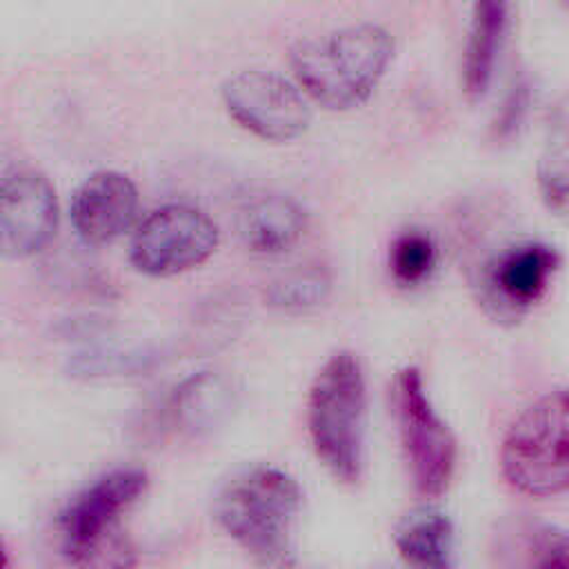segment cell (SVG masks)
<instances>
[{
    "mask_svg": "<svg viewBox=\"0 0 569 569\" xmlns=\"http://www.w3.org/2000/svg\"><path fill=\"white\" fill-rule=\"evenodd\" d=\"M393 58L391 33L373 22L342 27L298 42L291 69L305 96L329 111L365 104Z\"/></svg>",
    "mask_w": 569,
    "mask_h": 569,
    "instance_id": "cell-1",
    "label": "cell"
},
{
    "mask_svg": "<svg viewBox=\"0 0 569 569\" xmlns=\"http://www.w3.org/2000/svg\"><path fill=\"white\" fill-rule=\"evenodd\" d=\"M300 507L298 482L278 467L258 465L224 482L216 498V518L253 560L287 565Z\"/></svg>",
    "mask_w": 569,
    "mask_h": 569,
    "instance_id": "cell-2",
    "label": "cell"
},
{
    "mask_svg": "<svg viewBox=\"0 0 569 569\" xmlns=\"http://www.w3.org/2000/svg\"><path fill=\"white\" fill-rule=\"evenodd\" d=\"M307 425L320 462L338 480L358 482L365 458L367 387L353 353H333L316 373L309 389Z\"/></svg>",
    "mask_w": 569,
    "mask_h": 569,
    "instance_id": "cell-3",
    "label": "cell"
},
{
    "mask_svg": "<svg viewBox=\"0 0 569 569\" xmlns=\"http://www.w3.org/2000/svg\"><path fill=\"white\" fill-rule=\"evenodd\" d=\"M569 402L553 389L529 405L509 427L500 465L507 482L536 498L558 496L569 482Z\"/></svg>",
    "mask_w": 569,
    "mask_h": 569,
    "instance_id": "cell-4",
    "label": "cell"
},
{
    "mask_svg": "<svg viewBox=\"0 0 569 569\" xmlns=\"http://www.w3.org/2000/svg\"><path fill=\"white\" fill-rule=\"evenodd\" d=\"M393 405L402 453L418 493L440 496L456 469V438L447 422L433 411L420 371L405 367L393 380Z\"/></svg>",
    "mask_w": 569,
    "mask_h": 569,
    "instance_id": "cell-5",
    "label": "cell"
},
{
    "mask_svg": "<svg viewBox=\"0 0 569 569\" xmlns=\"http://www.w3.org/2000/svg\"><path fill=\"white\" fill-rule=\"evenodd\" d=\"M229 118L267 142H291L311 124V109L298 84L267 69H244L222 84Z\"/></svg>",
    "mask_w": 569,
    "mask_h": 569,
    "instance_id": "cell-6",
    "label": "cell"
},
{
    "mask_svg": "<svg viewBox=\"0 0 569 569\" xmlns=\"http://www.w3.org/2000/svg\"><path fill=\"white\" fill-rule=\"evenodd\" d=\"M218 247L213 220L189 204L151 211L131 238L133 267L153 278H169L202 264Z\"/></svg>",
    "mask_w": 569,
    "mask_h": 569,
    "instance_id": "cell-7",
    "label": "cell"
},
{
    "mask_svg": "<svg viewBox=\"0 0 569 569\" xmlns=\"http://www.w3.org/2000/svg\"><path fill=\"white\" fill-rule=\"evenodd\" d=\"M144 489L147 473L127 467L100 476L76 493L58 516L62 553L71 562H89Z\"/></svg>",
    "mask_w": 569,
    "mask_h": 569,
    "instance_id": "cell-8",
    "label": "cell"
},
{
    "mask_svg": "<svg viewBox=\"0 0 569 569\" xmlns=\"http://www.w3.org/2000/svg\"><path fill=\"white\" fill-rule=\"evenodd\" d=\"M58 227L51 182L36 171L0 178V258H29L44 249Z\"/></svg>",
    "mask_w": 569,
    "mask_h": 569,
    "instance_id": "cell-9",
    "label": "cell"
},
{
    "mask_svg": "<svg viewBox=\"0 0 569 569\" xmlns=\"http://www.w3.org/2000/svg\"><path fill=\"white\" fill-rule=\"evenodd\" d=\"M138 204V189L129 176L96 171L71 198V224L84 244L102 247L131 229Z\"/></svg>",
    "mask_w": 569,
    "mask_h": 569,
    "instance_id": "cell-10",
    "label": "cell"
},
{
    "mask_svg": "<svg viewBox=\"0 0 569 569\" xmlns=\"http://www.w3.org/2000/svg\"><path fill=\"white\" fill-rule=\"evenodd\" d=\"M556 267V251L542 242L511 247L487 269V298L500 313H522L542 298Z\"/></svg>",
    "mask_w": 569,
    "mask_h": 569,
    "instance_id": "cell-11",
    "label": "cell"
},
{
    "mask_svg": "<svg viewBox=\"0 0 569 569\" xmlns=\"http://www.w3.org/2000/svg\"><path fill=\"white\" fill-rule=\"evenodd\" d=\"M307 224L302 207L280 193L258 196L247 202L238 218L244 247L258 256H278L291 249Z\"/></svg>",
    "mask_w": 569,
    "mask_h": 569,
    "instance_id": "cell-12",
    "label": "cell"
},
{
    "mask_svg": "<svg viewBox=\"0 0 569 569\" xmlns=\"http://www.w3.org/2000/svg\"><path fill=\"white\" fill-rule=\"evenodd\" d=\"M507 0H473L465 49V91L471 100L487 93L507 33Z\"/></svg>",
    "mask_w": 569,
    "mask_h": 569,
    "instance_id": "cell-13",
    "label": "cell"
},
{
    "mask_svg": "<svg viewBox=\"0 0 569 569\" xmlns=\"http://www.w3.org/2000/svg\"><path fill=\"white\" fill-rule=\"evenodd\" d=\"M393 542L402 560L422 569L453 565V522L438 507L422 505L402 516Z\"/></svg>",
    "mask_w": 569,
    "mask_h": 569,
    "instance_id": "cell-14",
    "label": "cell"
},
{
    "mask_svg": "<svg viewBox=\"0 0 569 569\" xmlns=\"http://www.w3.org/2000/svg\"><path fill=\"white\" fill-rule=\"evenodd\" d=\"M493 556L505 567H565L567 536L545 522L511 518L493 533Z\"/></svg>",
    "mask_w": 569,
    "mask_h": 569,
    "instance_id": "cell-15",
    "label": "cell"
},
{
    "mask_svg": "<svg viewBox=\"0 0 569 569\" xmlns=\"http://www.w3.org/2000/svg\"><path fill=\"white\" fill-rule=\"evenodd\" d=\"M231 387L211 371L191 376L176 389L173 416L182 429L202 431L213 427L231 409Z\"/></svg>",
    "mask_w": 569,
    "mask_h": 569,
    "instance_id": "cell-16",
    "label": "cell"
},
{
    "mask_svg": "<svg viewBox=\"0 0 569 569\" xmlns=\"http://www.w3.org/2000/svg\"><path fill=\"white\" fill-rule=\"evenodd\" d=\"M331 293V276L320 264H300L280 273L267 287L271 307L284 313H307L318 309Z\"/></svg>",
    "mask_w": 569,
    "mask_h": 569,
    "instance_id": "cell-17",
    "label": "cell"
},
{
    "mask_svg": "<svg viewBox=\"0 0 569 569\" xmlns=\"http://www.w3.org/2000/svg\"><path fill=\"white\" fill-rule=\"evenodd\" d=\"M438 253L431 236L422 231H405L391 247L389 253V267L393 273V280L402 287H416L425 282L433 267H436Z\"/></svg>",
    "mask_w": 569,
    "mask_h": 569,
    "instance_id": "cell-18",
    "label": "cell"
},
{
    "mask_svg": "<svg viewBox=\"0 0 569 569\" xmlns=\"http://www.w3.org/2000/svg\"><path fill=\"white\" fill-rule=\"evenodd\" d=\"M540 191L551 209L565 213L567 209V147L565 133L560 131L558 140L549 142L540 164H538Z\"/></svg>",
    "mask_w": 569,
    "mask_h": 569,
    "instance_id": "cell-19",
    "label": "cell"
},
{
    "mask_svg": "<svg viewBox=\"0 0 569 569\" xmlns=\"http://www.w3.org/2000/svg\"><path fill=\"white\" fill-rule=\"evenodd\" d=\"M525 109H527V87L520 84L518 89L511 91L509 100L505 102V109H502V113H500V122L496 124V127H498V133H500V136L511 133V131L518 127V122H520Z\"/></svg>",
    "mask_w": 569,
    "mask_h": 569,
    "instance_id": "cell-20",
    "label": "cell"
},
{
    "mask_svg": "<svg viewBox=\"0 0 569 569\" xmlns=\"http://www.w3.org/2000/svg\"><path fill=\"white\" fill-rule=\"evenodd\" d=\"M4 565V553H2V545H0V567Z\"/></svg>",
    "mask_w": 569,
    "mask_h": 569,
    "instance_id": "cell-21",
    "label": "cell"
},
{
    "mask_svg": "<svg viewBox=\"0 0 569 569\" xmlns=\"http://www.w3.org/2000/svg\"><path fill=\"white\" fill-rule=\"evenodd\" d=\"M562 2H565V0H562Z\"/></svg>",
    "mask_w": 569,
    "mask_h": 569,
    "instance_id": "cell-22",
    "label": "cell"
}]
</instances>
